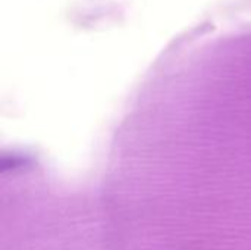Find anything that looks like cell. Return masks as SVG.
Returning a JSON list of instances; mask_svg holds the SVG:
<instances>
[{
    "label": "cell",
    "instance_id": "cell-1",
    "mask_svg": "<svg viewBox=\"0 0 251 250\" xmlns=\"http://www.w3.org/2000/svg\"><path fill=\"white\" fill-rule=\"evenodd\" d=\"M28 164V159L21 155H4L1 159V171L4 172L6 169H15L21 168Z\"/></svg>",
    "mask_w": 251,
    "mask_h": 250
}]
</instances>
